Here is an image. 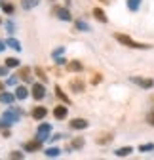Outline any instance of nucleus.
Instances as JSON below:
<instances>
[{
    "label": "nucleus",
    "instance_id": "nucleus-9",
    "mask_svg": "<svg viewBox=\"0 0 154 160\" xmlns=\"http://www.w3.org/2000/svg\"><path fill=\"white\" fill-rule=\"evenodd\" d=\"M67 114H69L67 103H65V105H59V107H55V109H53V116H55L57 120H63V118H67Z\"/></svg>",
    "mask_w": 154,
    "mask_h": 160
},
{
    "label": "nucleus",
    "instance_id": "nucleus-32",
    "mask_svg": "<svg viewBox=\"0 0 154 160\" xmlns=\"http://www.w3.org/2000/svg\"><path fill=\"white\" fill-rule=\"evenodd\" d=\"M101 80H103V76H101V74H95V76L91 78V84H99Z\"/></svg>",
    "mask_w": 154,
    "mask_h": 160
},
{
    "label": "nucleus",
    "instance_id": "nucleus-30",
    "mask_svg": "<svg viewBox=\"0 0 154 160\" xmlns=\"http://www.w3.org/2000/svg\"><path fill=\"white\" fill-rule=\"evenodd\" d=\"M10 158L19 160V158H23V152H19V151H12V152H10Z\"/></svg>",
    "mask_w": 154,
    "mask_h": 160
},
{
    "label": "nucleus",
    "instance_id": "nucleus-23",
    "mask_svg": "<svg viewBox=\"0 0 154 160\" xmlns=\"http://www.w3.org/2000/svg\"><path fill=\"white\" fill-rule=\"evenodd\" d=\"M84 143H86V141H84V137H74L72 141H70V147H72V149H82Z\"/></svg>",
    "mask_w": 154,
    "mask_h": 160
},
{
    "label": "nucleus",
    "instance_id": "nucleus-28",
    "mask_svg": "<svg viewBox=\"0 0 154 160\" xmlns=\"http://www.w3.org/2000/svg\"><path fill=\"white\" fill-rule=\"evenodd\" d=\"M13 10H15V8H13L12 4H8V2H2V12H4V13L12 15V13H13Z\"/></svg>",
    "mask_w": 154,
    "mask_h": 160
},
{
    "label": "nucleus",
    "instance_id": "nucleus-21",
    "mask_svg": "<svg viewBox=\"0 0 154 160\" xmlns=\"http://www.w3.org/2000/svg\"><path fill=\"white\" fill-rule=\"evenodd\" d=\"M48 158H57V156H59L61 154V151L59 149H57V147H50V149H46V152H44Z\"/></svg>",
    "mask_w": 154,
    "mask_h": 160
},
{
    "label": "nucleus",
    "instance_id": "nucleus-26",
    "mask_svg": "<svg viewBox=\"0 0 154 160\" xmlns=\"http://www.w3.org/2000/svg\"><path fill=\"white\" fill-rule=\"evenodd\" d=\"M76 29L82 31V32H88V31H89V25H88L86 21H82V19H78V21H76Z\"/></svg>",
    "mask_w": 154,
    "mask_h": 160
},
{
    "label": "nucleus",
    "instance_id": "nucleus-24",
    "mask_svg": "<svg viewBox=\"0 0 154 160\" xmlns=\"http://www.w3.org/2000/svg\"><path fill=\"white\" fill-rule=\"evenodd\" d=\"M40 0H21V8L23 10H31V8H34Z\"/></svg>",
    "mask_w": 154,
    "mask_h": 160
},
{
    "label": "nucleus",
    "instance_id": "nucleus-39",
    "mask_svg": "<svg viewBox=\"0 0 154 160\" xmlns=\"http://www.w3.org/2000/svg\"><path fill=\"white\" fill-rule=\"evenodd\" d=\"M101 2H103V4H110V2H112V0H101Z\"/></svg>",
    "mask_w": 154,
    "mask_h": 160
},
{
    "label": "nucleus",
    "instance_id": "nucleus-17",
    "mask_svg": "<svg viewBox=\"0 0 154 160\" xmlns=\"http://www.w3.org/2000/svg\"><path fill=\"white\" fill-rule=\"evenodd\" d=\"M131 152H133V147H120V149L114 151V154L120 156V158H124V156H128V154H131Z\"/></svg>",
    "mask_w": 154,
    "mask_h": 160
},
{
    "label": "nucleus",
    "instance_id": "nucleus-14",
    "mask_svg": "<svg viewBox=\"0 0 154 160\" xmlns=\"http://www.w3.org/2000/svg\"><path fill=\"white\" fill-rule=\"evenodd\" d=\"M112 139H114L112 133H103V135H99V137H95V143H97V145H108Z\"/></svg>",
    "mask_w": 154,
    "mask_h": 160
},
{
    "label": "nucleus",
    "instance_id": "nucleus-20",
    "mask_svg": "<svg viewBox=\"0 0 154 160\" xmlns=\"http://www.w3.org/2000/svg\"><path fill=\"white\" fill-rule=\"evenodd\" d=\"M15 99V95L13 93H8V92H0V101L2 103H12Z\"/></svg>",
    "mask_w": 154,
    "mask_h": 160
},
{
    "label": "nucleus",
    "instance_id": "nucleus-41",
    "mask_svg": "<svg viewBox=\"0 0 154 160\" xmlns=\"http://www.w3.org/2000/svg\"><path fill=\"white\" fill-rule=\"evenodd\" d=\"M0 2H2V0H0Z\"/></svg>",
    "mask_w": 154,
    "mask_h": 160
},
{
    "label": "nucleus",
    "instance_id": "nucleus-2",
    "mask_svg": "<svg viewBox=\"0 0 154 160\" xmlns=\"http://www.w3.org/2000/svg\"><path fill=\"white\" fill-rule=\"evenodd\" d=\"M131 82L141 86V88H145V90H150L154 86V80L152 78H143V76H131Z\"/></svg>",
    "mask_w": 154,
    "mask_h": 160
},
{
    "label": "nucleus",
    "instance_id": "nucleus-16",
    "mask_svg": "<svg viewBox=\"0 0 154 160\" xmlns=\"http://www.w3.org/2000/svg\"><path fill=\"white\" fill-rule=\"evenodd\" d=\"M15 97L23 101V99H27V97H29V90H27L25 86H17V88H15Z\"/></svg>",
    "mask_w": 154,
    "mask_h": 160
},
{
    "label": "nucleus",
    "instance_id": "nucleus-25",
    "mask_svg": "<svg viewBox=\"0 0 154 160\" xmlns=\"http://www.w3.org/2000/svg\"><path fill=\"white\" fill-rule=\"evenodd\" d=\"M139 6H141V0H128V10L137 12V10H139Z\"/></svg>",
    "mask_w": 154,
    "mask_h": 160
},
{
    "label": "nucleus",
    "instance_id": "nucleus-3",
    "mask_svg": "<svg viewBox=\"0 0 154 160\" xmlns=\"http://www.w3.org/2000/svg\"><path fill=\"white\" fill-rule=\"evenodd\" d=\"M31 95L36 99V101H42V99L46 97V88H44V84H32Z\"/></svg>",
    "mask_w": 154,
    "mask_h": 160
},
{
    "label": "nucleus",
    "instance_id": "nucleus-7",
    "mask_svg": "<svg viewBox=\"0 0 154 160\" xmlns=\"http://www.w3.org/2000/svg\"><path fill=\"white\" fill-rule=\"evenodd\" d=\"M31 67H19V71H17V78H21L23 82H31L32 80V76H31Z\"/></svg>",
    "mask_w": 154,
    "mask_h": 160
},
{
    "label": "nucleus",
    "instance_id": "nucleus-34",
    "mask_svg": "<svg viewBox=\"0 0 154 160\" xmlns=\"http://www.w3.org/2000/svg\"><path fill=\"white\" fill-rule=\"evenodd\" d=\"M6 74H8V67L2 65V67H0V76H6Z\"/></svg>",
    "mask_w": 154,
    "mask_h": 160
},
{
    "label": "nucleus",
    "instance_id": "nucleus-4",
    "mask_svg": "<svg viewBox=\"0 0 154 160\" xmlns=\"http://www.w3.org/2000/svg\"><path fill=\"white\" fill-rule=\"evenodd\" d=\"M69 86H70V90H72V92H76V93H82V92L86 90V82L82 80V76H76V78H72Z\"/></svg>",
    "mask_w": 154,
    "mask_h": 160
},
{
    "label": "nucleus",
    "instance_id": "nucleus-19",
    "mask_svg": "<svg viewBox=\"0 0 154 160\" xmlns=\"http://www.w3.org/2000/svg\"><path fill=\"white\" fill-rule=\"evenodd\" d=\"M55 95H57V97H59V99H61V101H63V103H67V105L70 103V99L67 97V93H65V92H63V90H61L59 86H55Z\"/></svg>",
    "mask_w": 154,
    "mask_h": 160
},
{
    "label": "nucleus",
    "instance_id": "nucleus-40",
    "mask_svg": "<svg viewBox=\"0 0 154 160\" xmlns=\"http://www.w3.org/2000/svg\"><path fill=\"white\" fill-rule=\"evenodd\" d=\"M2 90H4V84H2V82H0V92H2Z\"/></svg>",
    "mask_w": 154,
    "mask_h": 160
},
{
    "label": "nucleus",
    "instance_id": "nucleus-13",
    "mask_svg": "<svg viewBox=\"0 0 154 160\" xmlns=\"http://www.w3.org/2000/svg\"><path fill=\"white\" fill-rule=\"evenodd\" d=\"M46 114H48V109L46 107H34L32 109V118L34 120H42Z\"/></svg>",
    "mask_w": 154,
    "mask_h": 160
},
{
    "label": "nucleus",
    "instance_id": "nucleus-8",
    "mask_svg": "<svg viewBox=\"0 0 154 160\" xmlns=\"http://www.w3.org/2000/svg\"><path fill=\"white\" fill-rule=\"evenodd\" d=\"M50 132H51V126L44 122V124H40V126H38V135H36V137L40 139V141H46V139H48V133H50Z\"/></svg>",
    "mask_w": 154,
    "mask_h": 160
},
{
    "label": "nucleus",
    "instance_id": "nucleus-36",
    "mask_svg": "<svg viewBox=\"0 0 154 160\" xmlns=\"http://www.w3.org/2000/svg\"><path fill=\"white\" fill-rule=\"evenodd\" d=\"M4 126H10L8 120H0V130H4Z\"/></svg>",
    "mask_w": 154,
    "mask_h": 160
},
{
    "label": "nucleus",
    "instance_id": "nucleus-31",
    "mask_svg": "<svg viewBox=\"0 0 154 160\" xmlns=\"http://www.w3.org/2000/svg\"><path fill=\"white\" fill-rule=\"evenodd\" d=\"M63 52H65V48H57V50H53V52H51V55H53V57H59Z\"/></svg>",
    "mask_w": 154,
    "mask_h": 160
},
{
    "label": "nucleus",
    "instance_id": "nucleus-29",
    "mask_svg": "<svg viewBox=\"0 0 154 160\" xmlns=\"http://www.w3.org/2000/svg\"><path fill=\"white\" fill-rule=\"evenodd\" d=\"M139 151H141V152H148V151H154V143H143V145H139Z\"/></svg>",
    "mask_w": 154,
    "mask_h": 160
},
{
    "label": "nucleus",
    "instance_id": "nucleus-10",
    "mask_svg": "<svg viewBox=\"0 0 154 160\" xmlns=\"http://www.w3.org/2000/svg\"><path fill=\"white\" fill-rule=\"evenodd\" d=\"M82 69H84V65H82V61H78V59H72V61L67 63V71L69 72H80Z\"/></svg>",
    "mask_w": 154,
    "mask_h": 160
},
{
    "label": "nucleus",
    "instance_id": "nucleus-12",
    "mask_svg": "<svg viewBox=\"0 0 154 160\" xmlns=\"http://www.w3.org/2000/svg\"><path fill=\"white\" fill-rule=\"evenodd\" d=\"M42 147V141H40V139H32V141H29V143H25V151H29V152H32V151H38V149H40Z\"/></svg>",
    "mask_w": 154,
    "mask_h": 160
},
{
    "label": "nucleus",
    "instance_id": "nucleus-22",
    "mask_svg": "<svg viewBox=\"0 0 154 160\" xmlns=\"http://www.w3.org/2000/svg\"><path fill=\"white\" fill-rule=\"evenodd\" d=\"M4 65H6L8 69L19 67V59H15V57H6V59H4Z\"/></svg>",
    "mask_w": 154,
    "mask_h": 160
},
{
    "label": "nucleus",
    "instance_id": "nucleus-1",
    "mask_svg": "<svg viewBox=\"0 0 154 160\" xmlns=\"http://www.w3.org/2000/svg\"><path fill=\"white\" fill-rule=\"evenodd\" d=\"M114 38L118 40L120 44H124V46H128V48H133V50H148L150 46L148 44H143V42H137V40H133L131 36H128V34H114Z\"/></svg>",
    "mask_w": 154,
    "mask_h": 160
},
{
    "label": "nucleus",
    "instance_id": "nucleus-38",
    "mask_svg": "<svg viewBox=\"0 0 154 160\" xmlns=\"http://www.w3.org/2000/svg\"><path fill=\"white\" fill-rule=\"evenodd\" d=\"M4 48H6V42H2V40H0V52H2Z\"/></svg>",
    "mask_w": 154,
    "mask_h": 160
},
{
    "label": "nucleus",
    "instance_id": "nucleus-18",
    "mask_svg": "<svg viewBox=\"0 0 154 160\" xmlns=\"http://www.w3.org/2000/svg\"><path fill=\"white\" fill-rule=\"evenodd\" d=\"M6 46H10V48L15 50V52H21V42H19V40H15V38H8V40H6Z\"/></svg>",
    "mask_w": 154,
    "mask_h": 160
},
{
    "label": "nucleus",
    "instance_id": "nucleus-15",
    "mask_svg": "<svg viewBox=\"0 0 154 160\" xmlns=\"http://www.w3.org/2000/svg\"><path fill=\"white\" fill-rule=\"evenodd\" d=\"M93 17L97 19V21H101V23H107V21H108L107 13H105V12H103L101 8H95V10H93Z\"/></svg>",
    "mask_w": 154,
    "mask_h": 160
},
{
    "label": "nucleus",
    "instance_id": "nucleus-5",
    "mask_svg": "<svg viewBox=\"0 0 154 160\" xmlns=\"http://www.w3.org/2000/svg\"><path fill=\"white\" fill-rule=\"evenodd\" d=\"M21 114H23V111H19V109H10V111L4 112V120H8L10 124H13V122H17V120L21 118Z\"/></svg>",
    "mask_w": 154,
    "mask_h": 160
},
{
    "label": "nucleus",
    "instance_id": "nucleus-11",
    "mask_svg": "<svg viewBox=\"0 0 154 160\" xmlns=\"http://www.w3.org/2000/svg\"><path fill=\"white\" fill-rule=\"evenodd\" d=\"M88 120H84V118H72L70 120V128L72 130H84V128H88Z\"/></svg>",
    "mask_w": 154,
    "mask_h": 160
},
{
    "label": "nucleus",
    "instance_id": "nucleus-27",
    "mask_svg": "<svg viewBox=\"0 0 154 160\" xmlns=\"http://www.w3.org/2000/svg\"><path fill=\"white\" fill-rule=\"evenodd\" d=\"M34 72H36V76L40 78L42 82H48V76H46V72H44V69H42V67H36V69H34Z\"/></svg>",
    "mask_w": 154,
    "mask_h": 160
},
{
    "label": "nucleus",
    "instance_id": "nucleus-33",
    "mask_svg": "<svg viewBox=\"0 0 154 160\" xmlns=\"http://www.w3.org/2000/svg\"><path fill=\"white\" fill-rule=\"evenodd\" d=\"M147 122H148L150 126H154V111H152V112H148V116H147Z\"/></svg>",
    "mask_w": 154,
    "mask_h": 160
},
{
    "label": "nucleus",
    "instance_id": "nucleus-35",
    "mask_svg": "<svg viewBox=\"0 0 154 160\" xmlns=\"http://www.w3.org/2000/svg\"><path fill=\"white\" fill-rule=\"evenodd\" d=\"M55 63H57V65H67V59H63V57H57V59H55Z\"/></svg>",
    "mask_w": 154,
    "mask_h": 160
},
{
    "label": "nucleus",
    "instance_id": "nucleus-37",
    "mask_svg": "<svg viewBox=\"0 0 154 160\" xmlns=\"http://www.w3.org/2000/svg\"><path fill=\"white\" fill-rule=\"evenodd\" d=\"M6 27H8V32H13V23H10V21H8V23H6Z\"/></svg>",
    "mask_w": 154,
    "mask_h": 160
},
{
    "label": "nucleus",
    "instance_id": "nucleus-6",
    "mask_svg": "<svg viewBox=\"0 0 154 160\" xmlns=\"http://www.w3.org/2000/svg\"><path fill=\"white\" fill-rule=\"evenodd\" d=\"M53 13L61 19V21H70L72 19V15H70V12L67 10V8H61V6H53Z\"/></svg>",
    "mask_w": 154,
    "mask_h": 160
}]
</instances>
